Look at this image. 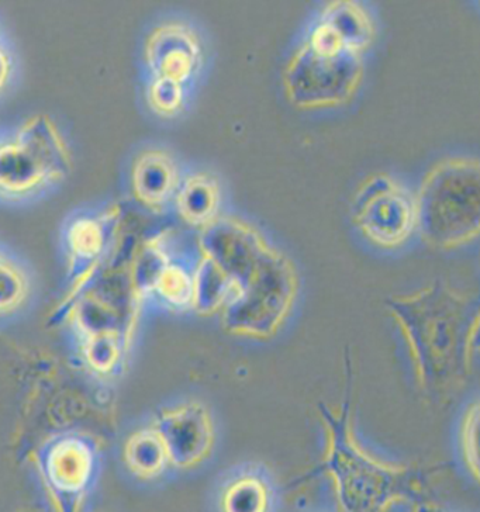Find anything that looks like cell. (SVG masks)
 I'll return each mask as SVG.
<instances>
[{"mask_svg":"<svg viewBox=\"0 0 480 512\" xmlns=\"http://www.w3.org/2000/svg\"><path fill=\"white\" fill-rule=\"evenodd\" d=\"M193 273V306L200 316H220L237 337H275L299 292L292 261L254 226L219 216L200 228Z\"/></svg>","mask_w":480,"mask_h":512,"instance_id":"6da1fadb","label":"cell"},{"mask_svg":"<svg viewBox=\"0 0 480 512\" xmlns=\"http://www.w3.org/2000/svg\"><path fill=\"white\" fill-rule=\"evenodd\" d=\"M386 307L427 393L444 396L465 382L478 358V299L434 283L419 292L392 297Z\"/></svg>","mask_w":480,"mask_h":512,"instance_id":"7a4b0ae2","label":"cell"},{"mask_svg":"<svg viewBox=\"0 0 480 512\" xmlns=\"http://www.w3.org/2000/svg\"><path fill=\"white\" fill-rule=\"evenodd\" d=\"M319 411L326 439L321 463L338 512H403L426 498L423 470L378 458L359 442L350 401L338 408L321 403Z\"/></svg>","mask_w":480,"mask_h":512,"instance_id":"3957f363","label":"cell"},{"mask_svg":"<svg viewBox=\"0 0 480 512\" xmlns=\"http://www.w3.org/2000/svg\"><path fill=\"white\" fill-rule=\"evenodd\" d=\"M417 230L435 248L464 247L480 231L478 159L451 158L427 172L416 196Z\"/></svg>","mask_w":480,"mask_h":512,"instance_id":"277c9868","label":"cell"},{"mask_svg":"<svg viewBox=\"0 0 480 512\" xmlns=\"http://www.w3.org/2000/svg\"><path fill=\"white\" fill-rule=\"evenodd\" d=\"M364 78L362 54L309 36L283 72L289 102L299 109L343 106Z\"/></svg>","mask_w":480,"mask_h":512,"instance_id":"5b68a950","label":"cell"},{"mask_svg":"<svg viewBox=\"0 0 480 512\" xmlns=\"http://www.w3.org/2000/svg\"><path fill=\"white\" fill-rule=\"evenodd\" d=\"M352 220L376 247H402L417 230L416 196L392 176H371L355 195Z\"/></svg>","mask_w":480,"mask_h":512,"instance_id":"8992f818","label":"cell"},{"mask_svg":"<svg viewBox=\"0 0 480 512\" xmlns=\"http://www.w3.org/2000/svg\"><path fill=\"white\" fill-rule=\"evenodd\" d=\"M37 467L57 512H79L99 477L98 449L81 435H61L41 449Z\"/></svg>","mask_w":480,"mask_h":512,"instance_id":"52a82bcc","label":"cell"},{"mask_svg":"<svg viewBox=\"0 0 480 512\" xmlns=\"http://www.w3.org/2000/svg\"><path fill=\"white\" fill-rule=\"evenodd\" d=\"M151 425L160 435L171 469H196L212 456L216 427L209 408L200 401H181L162 408Z\"/></svg>","mask_w":480,"mask_h":512,"instance_id":"ba28073f","label":"cell"},{"mask_svg":"<svg viewBox=\"0 0 480 512\" xmlns=\"http://www.w3.org/2000/svg\"><path fill=\"white\" fill-rule=\"evenodd\" d=\"M145 62L153 78L185 85L198 74L202 47L195 31L182 23L157 27L145 44Z\"/></svg>","mask_w":480,"mask_h":512,"instance_id":"9c48e42d","label":"cell"},{"mask_svg":"<svg viewBox=\"0 0 480 512\" xmlns=\"http://www.w3.org/2000/svg\"><path fill=\"white\" fill-rule=\"evenodd\" d=\"M117 210L100 217H79L69 224L67 231V252L69 273L77 283V294L99 272V266L112 241Z\"/></svg>","mask_w":480,"mask_h":512,"instance_id":"30bf717a","label":"cell"},{"mask_svg":"<svg viewBox=\"0 0 480 512\" xmlns=\"http://www.w3.org/2000/svg\"><path fill=\"white\" fill-rule=\"evenodd\" d=\"M278 487L260 465H241L221 479L216 491L217 512H276Z\"/></svg>","mask_w":480,"mask_h":512,"instance_id":"8fae6325","label":"cell"},{"mask_svg":"<svg viewBox=\"0 0 480 512\" xmlns=\"http://www.w3.org/2000/svg\"><path fill=\"white\" fill-rule=\"evenodd\" d=\"M181 181L175 159L161 150L145 151L138 155L131 169V189L134 197L148 210L157 213L174 202Z\"/></svg>","mask_w":480,"mask_h":512,"instance_id":"7c38bea8","label":"cell"},{"mask_svg":"<svg viewBox=\"0 0 480 512\" xmlns=\"http://www.w3.org/2000/svg\"><path fill=\"white\" fill-rule=\"evenodd\" d=\"M15 140L39 161L50 182L61 181L69 174L71 158L67 145L47 116L31 117L17 131Z\"/></svg>","mask_w":480,"mask_h":512,"instance_id":"4fadbf2b","label":"cell"},{"mask_svg":"<svg viewBox=\"0 0 480 512\" xmlns=\"http://www.w3.org/2000/svg\"><path fill=\"white\" fill-rule=\"evenodd\" d=\"M174 203L179 217L189 226H209L220 216V183L206 172L188 175L182 179Z\"/></svg>","mask_w":480,"mask_h":512,"instance_id":"5bb4252c","label":"cell"},{"mask_svg":"<svg viewBox=\"0 0 480 512\" xmlns=\"http://www.w3.org/2000/svg\"><path fill=\"white\" fill-rule=\"evenodd\" d=\"M319 22L327 24L348 50L362 54L375 40V26L364 6L351 0L328 3Z\"/></svg>","mask_w":480,"mask_h":512,"instance_id":"9a60e30c","label":"cell"},{"mask_svg":"<svg viewBox=\"0 0 480 512\" xmlns=\"http://www.w3.org/2000/svg\"><path fill=\"white\" fill-rule=\"evenodd\" d=\"M123 462L131 475L143 482L161 479L171 469L165 446L151 424L138 428L126 439Z\"/></svg>","mask_w":480,"mask_h":512,"instance_id":"2e32d148","label":"cell"},{"mask_svg":"<svg viewBox=\"0 0 480 512\" xmlns=\"http://www.w3.org/2000/svg\"><path fill=\"white\" fill-rule=\"evenodd\" d=\"M50 183L43 166L22 144L0 145V192L26 195Z\"/></svg>","mask_w":480,"mask_h":512,"instance_id":"e0dca14e","label":"cell"},{"mask_svg":"<svg viewBox=\"0 0 480 512\" xmlns=\"http://www.w3.org/2000/svg\"><path fill=\"white\" fill-rule=\"evenodd\" d=\"M195 266H189L182 259L172 255L158 273L148 297L157 300L168 310H192Z\"/></svg>","mask_w":480,"mask_h":512,"instance_id":"ac0fdd59","label":"cell"},{"mask_svg":"<svg viewBox=\"0 0 480 512\" xmlns=\"http://www.w3.org/2000/svg\"><path fill=\"white\" fill-rule=\"evenodd\" d=\"M30 294V279L22 265L0 251V318L22 310Z\"/></svg>","mask_w":480,"mask_h":512,"instance_id":"d6986e66","label":"cell"},{"mask_svg":"<svg viewBox=\"0 0 480 512\" xmlns=\"http://www.w3.org/2000/svg\"><path fill=\"white\" fill-rule=\"evenodd\" d=\"M478 430L479 403L473 401L469 404L459 427V449H461L466 470L476 483L479 480Z\"/></svg>","mask_w":480,"mask_h":512,"instance_id":"ffe728a7","label":"cell"},{"mask_svg":"<svg viewBox=\"0 0 480 512\" xmlns=\"http://www.w3.org/2000/svg\"><path fill=\"white\" fill-rule=\"evenodd\" d=\"M148 105L162 117H172L181 112L185 103V88L178 82L153 78L148 86Z\"/></svg>","mask_w":480,"mask_h":512,"instance_id":"44dd1931","label":"cell"},{"mask_svg":"<svg viewBox=\"0 0 480 512\" xmlns=\"http://www.w3.org/2000/svg\"><path fill=\"white\" fill-rule=\"evenodd\" d=\"M403 512H454L451 510H448L447 507H444V505L440 503H435L434 500H431V498H423V500L417 501V503H414L410 505L409 508H406Z\"/></svg>","mask_w":480,"mask_h":512,"instance_id":"7402d4cb","label":"cell"},{"mask_svg":"<svg viewBox=\"0 0 480 512\" xmlns=\"http://www.w3.org/2000/svg\"><path fill=\"white\" fill-rule=\"evenodd\" d=\"M10 72H12V62H10L9 55L0 48V91L8 83Z\"/></svg>","mask_w":480,"mask_h":512,"instance_id":"603a6c76","label":"cell"},{"mask_svg":"<svg viewBox=\"0 0 480 512\" xmlns=\"http://www.w3.org/2000/svg\"><path fill=\"white\" fill-rule=\"evenodd\" d=\"M23 512H33V511H23Z\"/></svg>","mask_w":480,"mask_h":512,"instance_id":"cb8c5ba5","label":"cell"}]
</instances>
